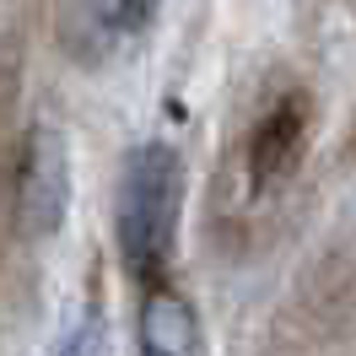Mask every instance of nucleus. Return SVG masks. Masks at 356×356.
Segmentation results:
<instances>
[{"instance_id": "nucleus-5", "label": "nucleus", "mask_w": 356, "mask_h": 356, "mask_svg": "<svg viewBox=\"0 0 356 356\" xmlns=\"http://www.w3.org/2000/svg\"><path fill=\"white\" fill-rule=\"evenodd\" d=\"M92 6H97L103 27H108V33H119V38L140 33V27L156 17V0H92Z\"/></svg>"}, {"instance_id": "nucleus-4", "label": "nucleus", "mask_w": 356, "mask_h": 356, "mask_svg": "<svg viewBox=\"0 0 356 356\" xmlns=\"http://www.w3.org/2000/svg\"><path fill=\"white\" fill-rule=\"evenodd\" d=\"M302 124H308L302 97H286V103H275V108L259 119V130H254V152H248V162H254V184H259V189L275 184V178L297 162V152H302Z\"/></svg>"}, {"instance_id": "nucleus-2", "label": "nucleus", "mask_w": 356, "mask_h": 356, "mask_svg": "<svg viewBox=\"0 0 356 356\" xmlns=\"http://www.w3.org/2000/svg\"><path fill=\"white\" fill-rule=\"evenodd\" d=\"M70 211V146L65 130L38 119L22 146V173H17V222L27 238H49L65 227Z\"/></svg>"}, {"instance_id": "nucleus-1", "label": "nucleus", "mask_w": 356, "mask_h": 356, "mask_svg": "<svg viewBox=\"0 0 356 356\" xmlns=\"http://www.w3.org/2000/svg\"><path fill=\"white\" fill-rule=\"evenodd\" d=\"M178 216H184V162L173 146L146 140L124 156L119 173V200H113V227H119V254L130 275L156 281L178 248Z\"/></svg>"}, {"instance_id": "nucleus-3", "label": "nucleus", "mask_w": 356, "mask_h": 356, "mask_svg": "<svg viewBox=\"0 0 356 356\" xmlns=\"http://www.w3.org/2000/svg\"><path fill=\"white\" fill-rule=\"evenodd\" d=\"M135 356H205V334L195 302L178 291H152L135 324Z\"/></svg>"}, {"instance_id": "nucleus-6", "label": "nucleus", "mask_w": 356, "mask_h": 356, "mask_svg": "<svg viewBox=\"0 0 356 356\" xmlns=\"http://www.w3.org/2000/svg\"><path fill=\"white\" fill-rule=\"evenodd\" d=\"M103 346H108V330H103V313H87L76 330L65 334V346L54 356H103Z\"/></svg>"}]
</instances>
